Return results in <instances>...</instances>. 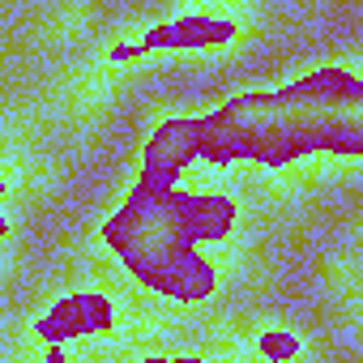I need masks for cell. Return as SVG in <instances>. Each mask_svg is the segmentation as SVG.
Masks as SVG:
<instances>
[{
    "instance_id": "3",
    "label": "cell",
    "mask_w": 363,
    "mask_h": 363,
    "mask_svg": "<svg viewBox=\"0 0 363 363\" xmlns=\"http://www.w3.org/2000/svg\"><path fill=\"white\" fill-rule=\"evenodd\" d=\"M231 39H240V26L231 18H214V13H189V18H171L150 26L137 43H116L111 60L116 65H133L150 52H197V48H227Z\"/></svg>"
},
{
    "instance_id": "9",
    "label": "cell",
    "mask_w": 363,
    "mask_h": 363,
    "mask_svg": "<svg viewBox=\"0 0 363 363\" xmlns=\"http://www.w3.org/2000/svg\"><path fill=\"white\" fill-rule=\"evenodd\" d=\"M0 193H5V179H0ZM5 231H9V223L0 218V240H5Z\"/></svg>"
},
{
    "instance_id": "6",
    "label": "cell",
    "mask_w": 363,
    "mask_h": 363,
    "mask_svg": "<svg viewBox=\"0 0 363 363\" xmlns=\"http://www.w3.org/2000/svg\"><path fill=\"white\" fill-rule=\"evenodd\" d=\"M257 350H261V359H269V363H295L299 350H303V342H299L291 329H265V333L257 337Z\"/></svg>"
},
{
    "instance_id": "1",
    "label": "cell",
    "mask_w": 363,
    "mask_h": 363,
    "mask_svg": "<svg viewBox=\"0 0 363 363\" xmlns=\"http://www.w3.org/2000/svg\"><path fill=\"white\" fill-rule=\"evenodd\" d=\"M197 158L286 167L308 154H363V82L346 69H316L282 90H252L193 120Z\"/></svg>"
},
{
    "instance_id": "2",
    "label": "cell",
    "mask_w": 363,
    "mask_h": 363,
    "mask_svg": "<svg viewBox=\"0 0 363 363\" xmlns=\"http://www.w3.org/2000/svg\"><path fill=\"white\" fill-rule=\"evenodd\" d=\"M235 227V201L214 193H128L124 210L107 218V248L133 269V278L167 299L197 303L214 295L218 269L197 244L227 240Z\"/></svg>"
},
{
    "instance_id": "8",
    "label": "cell",
    "mask_w": 363,
    "mask_h": 363,
    "mask_svg": "<svg viewBox=\"0 0 363 363\" xmlns=\"http://www.w3.org/2000/svg\"><path fill=\"white\" fill-rule=\"evenodd\" d=\"M48 363H65V350L60 346H48Z\"/></svg>"
},
{
    "instance_id": "4",
    "label": "cell",
    "mask_w": 363,
    "mask_h": 363,
    "mask_svg": "<svg viewBox=\"0 0 363 363\" xmlns=\"http://www.w3.org/2000/svg\"><path fill=\"white\" fill-rule=\"evenodd\" d=\"M197 158V137H193V120H167L150 133L145 154H141V175L133 193H171L175 179L189 171V162Z\"/></svg>"
},
{
    "instance_id": "5",
    "label": "cell",
    "mask_w": 363,
    "mask_h": 363,
    "mask_svg": "<svg viewBox=\"0 0 363 363\" xmlns=\"http://www.w3.org/2000/svg\"><path fill=\"white\" fill-rule=\"evenodd\" d=\"M116 329V303L99 291H77V295H65L60 303H52L35 333L48 342V346H60L69 337H90V333H111Z\"/></svg>"
},
{
    "instance_id": "7",
    "label": "cell",
    "mask_w": 363,
    "mask_h": 363,
    "mask_svg": "<svg viewBox=\"0 0 363 363\" xmlns=\"http://www.w3.org/2000/svg\"><path fill=\"white\" fill-rule=\"evenodd\" d=\"M141 363H201L197 354H184V359H141Z\"/></svg>"
}]
</instances>
